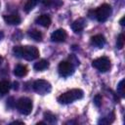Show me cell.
I'll list each match as a JSON object with an SVG mask.
<instances>
[{"label":"cell","instance_id":"15","mask_svg":"<svg viewBox=\"0 0 125 125\" xmlns=\"http://www.w3.org/2000/svg\"><path fill=\"white\" fill-rule=\"evenodd\" d=\"M28 36L37 42H40L42 40V33L37 29H30L28 31Z\"/></svg>","mask_w":125,"mask_h":125},{"label":"cell","instance_id":"11","mask_svg":"<svg viewBox=\"0 0 125 125\" xmlns=\"http://www.w3.org/2000/svg\"><path fill=\"white\" fill-rule=\"evenodd\" d=\"M4 21L7 24H10V25H17L21 22V18L18 16V15H6L4 16Z\"/></svg>","mask_w":125,"mask_h":125},{"label":"cell","instance_id":"26","mask_svg":"<svg viewBox=\"0 0 125 125\" xmlns=\"http://www.w3.org/2000/svg\"><path fill=\"white\" fill-rule=\"evenodd\" d=\"M23 124V122H21V121H15V122H12L11 124Z\"/></svg>","mask_w":125,"mask_h":125},{"label":"cell","instance_id":"23","mask_svg":"<svg viewBox=\"0 0 125 125\" xmlns=\"http://www.w3.org/2000/svg\"><path fill=\"white\" fill-rule=\"evenodd\" d=\"M94 104L97 105V106H101L102 104V97L100 95H97L95 98H94Z\"/></svg>","mask_w":125,"mask_h":125},{"label":"cell","instance_id":"12","mask_svg":"<svg viewBox=\"0 0 125 125\" xmlns=\"http://www.w3.org/2000/svg\"><path fill=\"white\" fill-rule=\"evenodd\" d=\"M36 23L43 27H49L51 24V18L48 15H41L36 19Z\"/></svg>","mask_w":125,"mask_h":125},{"label":"cell","instance_id":"4","mask_svg":"<svg viewBox=\"0 0 125 125\" xmlns=\"http://www.w3.org/2000/svg\"><path fill=\"white\" fill-rule=\"evenodd\" d=\"M17 108L21 114L28 115L32 110V102H31V100L26 98V97H22V98L19 99L18 102H17Z\"/></svg>","mask_w":125,"mask_h":125},{"label":"cell","instance_id":"14","mask_svg":"<svg viewBox=\"0 0 125 125\" xmlns=\"http://www.w3.org/2000/svg\"><path fill=\"white\" fill-rule=\"evenodd\" d=\"M48 67H49V62L46 60H40L37 62H35L34 65H33V68L37 71H42V70H44Z\"/></svg>","mask_w":125,"mask_h":125},{"label":"cell","instance_id":"9","mask_svg":"<svg viewBox=\"0 0 125 125\" xmlns=\"http://www.w3.org/2000/svg\"><path fill=\"white\" fill-rule=\"evenodd\" d=\"M85 26H86V21H85V20L82 19V18H80V19H78V20H76V21H74L72 22V24H71V29H72L75 33H78V32H81V31L84 29Z\"/></svg>","mask_w":125,"mask_h":125},{"label":"cell","instance_id":"20","mask_svg":"<svg viewBox=\"0 0 125 125\" xmlns=\"http://www.w3.org/2000/svg\"><path fill=\"white\" fill-rule=\"evenodd\" d=\"M124 43H125V37L123 33H120L117 37V41H116V47L118 49H122L124 47Z\"/></svg>","mask_w":125,"mask_h":125},{"label":"cell","instance_id":"21","mask_svg":"<svg viewBox=\"0 0 125 125\" xmlns=\"http://www.w3.org/2000/svg\"><path fill=\"white\" fill-rule=\"evenodd\" d=\"M117 93L120 94L121 97H124L125 96V92H124V79H122L119 82V84L117 86Z\"/></svg>","mask_w":125,"mask_h":125},{"label":"cell","instance_id":"10","mask_svg":"<svg viewBox=\"0 0 125 125\" xmlns=\"http://www.w3.org/2000/svg\"><path fill=\"white\" fill-rule=\"evenodd\" d=\"M91 43L95 47L103 48L104 46V44H105V38L102 34H97V35H95V36H93L91 38Z\"/></svg>","mask_w":125,"mask_h":125},{"label":"cell","instance_id":"18","mask_svg":"<svg viewBox=\"0 0 125 125\" xmlns=\"http://www.w3.org/2000/svg\"><path fill=\"white\" fill-rule=\"evenodd\" d=\"M42 3L46 7H58L62 5L61 0H42Z\"/></svg>","mask_w":125,"mask_h":125},{"label":"cell","instance_id":"5","mask_svg":"<svg viewBox=\"0 0 125 125\" xmlns=\"http://www.w3.org/2000/svg\"><path fill=\"white\" fill-rule=\"evenodd\" d=\"M51 89H52L51 84L46 80L39 79L34 81L33 83V90L39 95H46L51 92Z\"/></svg>","mask_w":125,"mask_h":125},{"label":"cell","instance_id":"24","mask_svg":"<svg viewBox=\"0 0 125 125\" xmlns=\"http://www.w3.org/2000/svg\"><path fill=\"white\" fill-rule=\"evenodd\" d=\"M8 102H9V103H7V104H9V107H13L14 104H16V103H14V99H13V98H10V99L8 100Z\"/></svg>","mask_w":125,"mask_h":125},{"label":"cell","instance_id":"6","mask_svg":"<svg viewBox=\"0 0 125 125\" xmlns=\"http://www.w3.org/2000/svg\"><path fill=\"white\" fill-rule=\"evenodd\" d=\"M92 65H93V67H95L96 69H98L101 72H105V71L109 70V68L111 66L110 61L106 57H101V58L94 60L92 62Z\"/></svg>","mask_w":125,"mask_h":125},{"label":"cell","instance_id":"17","mask_svg":"<svg viewBox=\"0 0 125 125\" xmlns=\"http://www.w3.org/2000/svg\"><path fill=\"white\" fill-rule=\"evenodd\" d=\"M38 2H39V0H27L24 5V11L26 13H29L30 11H32L34 9V7L37 5Z\"/></svg>","mask_w":125,"mask_h":125},{"label":"cell","instance_id":"27","mask_svg":"<svg viewBox=\"0 0 125 125\" xmlns=\"http://www.w3.org/2000/svg\"><path fill=\"white\" fill-rule=\"evenodd\" d=\"M3 37H4V34H3V32H2V31H0V40H1Z\"/></svg>","mask_w":125,"mask_h":125},{"label":"cell","instance_id":"3","mask_svg":"<svg viewBox=\"0 0 125 125\" xmlns=\"http://www.w3.org/2000/svg\"><path fill=\"white\" fill-rule=\"evenodd\" d=\"M111 13H112L111 6L108 4H103L95 10V18L98 20V21L104 22L110 17Z\"/></svg>","mask_w":125,"mask_h":125},{"label":"cell","instance_id":"7","mask_svg":"<svg viewBox=\"0 0 125 125\" xmlns=\"http://www.w3.org/2000/svg\"><path fill=\"white\" fill-rule=\"evenodd\" d=\"M58 71H59L61 76H63V77L69 76L74 72V65H73V63L71 62L62 61V62H61L59 63Z\"/></svg>","mask_w":125,"mask_h":125},{"label":"cell","instance_id":"19","mask_svg":"<svg viewBox=\"0 0 125 125\" xmlns=\"http://www.w3.org/2000/svg\"><path fill=\"white\" fill-rule=\"evenodd\" d=\"M44 118H45V120H46L47 122H49V123H55V122H57V117H56V115L53 114V113L50 112V111H47V112L44 113Z\"/></svg>","mask_w":125,"mask_h":125},{"label":"cell","instance_id":"25","mask_svg":"<svg viewBox=\"0 0 125 125\" xmlns=\"http://www.w3.org/2000/svg\"><path fill=\"white\" fill-rule=\"evenodd\" d=\"M124 19H125V18H124V17H122V18H121V20H120V21H119V22H120V24H121L122 26L124 25Z\"/></svg>","mask_w":125,"mask_h":125},{"label":"cell","instance_id":"1","mask_svg":"<svg viewBox=\"0 0 125 125\" xmlns=\"http://www.w3.org/2000/svg\"><path fill=\"white\" fill-rule=\"evenodd\" d=\"M13 53L17 58H21L26 61H33L39 57V50L35 46H16Z\"/></svg>","mask_w":125,"mask_h":125},{"label":"cell","instance_id":"16","mask_svg":"<svg viewBox=\"0 0 125 125\" xmlns=\"http://www.w3.org/2000/svg\"><path fill=\"white\" fill-rule=\"evenodd\" d=\"M10 83L7 80H1L0 81V95L3 96L5 94H7L10 90Z\"/></svg>","mask_w":125,"mask_h":125},{"label":"cell","instance_id":"13","mask_svg":"<svg viewBox=\"0 0 125 125\" xmlns=\"http://www.w3.org/2000/svg\"><path fill=\"white\" fill-rule=\"evenodd\" d=\"M27 67L23 64H18L14 69V74L18 77H23L27 74Z\"/></svg>","mask_w":125,"mask_h":125},{"label":"cell","instance_id":"28","mask_svg":"<svg viewBox=\"0 0 125 125\" xmlns=\"http://www.w3.org/2000/svg\"><path fill=\"white\" fill-rule=\"evenodd\" d=\"M2 62H3V58H2L1 56H0V65L2 64Z\"/></svg>","mask_w":125,"mask_h":125},{"label":"cell","instance_id":"8","mask_svg":"<svg viewBox=\"0 0 125 125\" xmlns=\"http://www.w3.org/2000/svg\"><path fill=\"white\" fill-rule=\"evenodd\" d=\"M66 32L64 29H57L55 30L52 34H51V40L54 41V42H63L65 39H66Z\"/></svg>","mask_w":125,"mask_h":125},{"label":"cell","instance_id":"2","mask_svg":"<svg viewBox=\"0 0 125 125\" xmlns=\"http://www.w3.org/2000/svg\"><path fill=\"white\" fill-rule=\"evenodd\" d=\"M83 97V91L80 89H72L58 97V102L62 104H70L76 100H79Z\"/></svg>","mask_w":125,"mask_h":125},{"label":"cell","instance_id":"22","mask_svg":"<svg viewBox=\"0 0 125 125\" xmlns=\"http://www.w3.org/2000/svg\"><path fill=\"white\" fill-rule=\"evenodd\" d=\"M113 120H114V114H112L111 117H109V116L104 117L103 119H101V120L99 121V123H102V124H108V123H111Z\"/></svg>","mask_w":125,"mask_h":125}]
</instances>
